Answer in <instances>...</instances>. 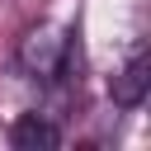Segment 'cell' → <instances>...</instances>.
<instances>
[{"label": "cell", "mask_w": 151, "mask_h": 151, "mask_svg": "<svg viewBox=\"0 0 151 151\" xmlns=\"http://www.w3.org/2000/svg\"><path fill=\"white\" fill-rule=\"evenodd\" d=\"M9 142H14L19 151H52V146H61V127L47 123L42 113H24V118L9 127Z\"/></svg>", "instance_id": "3957f363"}, {"label": "cell", "mask_w": 151, "mask_h": 151, "mask_svg": "<svg viewBox=\"0 0 151 151\" xmlns=\"http://www.w3.org/2000/svg\"><path fill=\"white\" fill-rule=\"evenodd\" d=\"M146 85H151V57L137 52V57H132L113 80H109V94H113L118 109H137V104L146 99Z\"/></svg>", "instance_id": "7a4b0ae2"}, {"label": "cell", "mask_w": 151, "mask_h": 151, "mask_svg": "<svg viewBox=\"0 0 151 151\" xmlns=\"http://www.w3.org/2000/svg\"><path fill=\"white\" fill-rule=\"evenodd\" d=\"M71 61V33L61 24H33L19 38V66L33 80H57Z\"/></svg>", "instance_id": "6da1fadb"}]
</instances>
